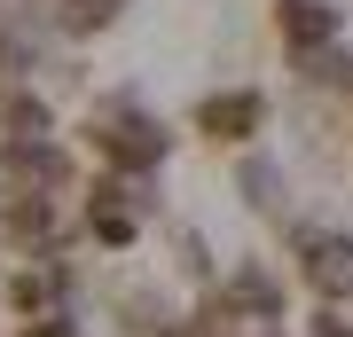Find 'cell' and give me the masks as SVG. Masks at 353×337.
Listing matches in <instances>:
<instances>
[{
    "label": "cell",
    "mask_w": 353,
    "mask_h": 337,
    "mask_svg": "<svg viewBox=\"0 0 353 337\" xmlns=\"http://www.w3.org/2000/svg\"><path fill=\"white\" fill-rule=\"evenodd\" d=\"M87 150H94L102 173H134V181H150L157 165H165V150H173V134H165V118H157L141 94L118 87V94L87 102Z\"/></svg>",
    "instance_id": "cell-1"
},
{
    "label": "cell",
    "mask_w": 353,
    "mask_h": 337,
    "mask_svg": "<svg viewBox=\"0 0 353 337\" xmlns=\"http://www.w3.org/2000/svg\"><path fill=\"white\" fill-rule=\"evenodd\" d=\"M141 220H150V181H134V173H94V188H87V227H94V243L126 251V243L141 236Z\"/></svg>",
    "instance_id": "cell-2"
},
{
    "label": "cell",
    "mask_w": 353,
    "mask_h": 337,
    "mask_svg": "<svg viewBox=\"0 0 353 337\" xmlns=\"http://www.w3.org/2000/svg\"><path fill=\"white\" fill-rule=\"evenodd\" d=\"M299 283L314 290L322 306H345L353 298V236L345 227H299Z\"/></svg>",
    "instance_id": "cell-3"
},
{
    "label": "cell",
    "mask_w": 353,
    "mask_h": 337,
    "mask_svg": "<svg viewBox=\"0 0 353 337\" xmlns=\"http://www.w3.org/2000/svg\"><path fill=\"white\" fill-rule=\"evenodd\" d=\"M196 134L204 141H228V150H243V141L267 134V94L259 87H212L196 102Z\"/></svg>",
    "instance_id": "cell-4"
},
{
    "label": "cell",
    "mask_w": 353,
    "mask_h": 337,
    "mask_svg": "<svg viewBox=\"0 0 353 337\" xmlns=\"http://www.w3.org/2000/svg\"><path fill=\"white\" fill-rule=\"evenodd\" d=\"M267 24H275V39L290 55H322V48H338L345 16H338V0H275Z\"/></svg>",
    "instance_id": "cell-5"
},
{
    "label": "cell",
    "mask_w": 353,
    "mask_h": 337,
    "mask_svg": "<svg viewBox=\"0 0 353 337\" xmlns=\"http://www.w3.org/2000/svg\"><path fill=\"white\" fill-rule=\"evenodd\" d=\"M0 141H55V110L48 94H32V79L0 87Z\"/></svg>",
    "instance_id": "cell-6"
},
{
    "label": "cell",
    "mask_w": 353,
    "mask_h": 337,
    "mask_svg": "<svg viewBox=\"0 0 353 337\" xmlns=\"http://www.w3.org/2000/svg\"><path fill=\"white\" fill-rule=\"evenodd\" d=\"M236 181H243V196H252L259 212H283V204H290V181L275 173V157H243V173H236Z\"/></svg>",
    "instance_id": "cell-7"
},
{
    "label": "cell",
    "mask_w": 353,
    "mask_h": 337,
    "mask_svg": "<svg viewBox=\"0 0 353 337\" xmlns=\"http://www.w3.org/2000/svg\"><path fill=\"white\" fill-rule=\"evenodd\" d=\"M306 337H353V314H345V306H322V314H314V329H306Z\"/></svg>",
    "instance_id": "cell-8"
},
{
    "label": "cell",
    "mask_w": 353,
    "mask_h": 337,
    "mask_svg": "<svg viewBox=\"0 0 353 337\" xmlns=\"http://www.w3.org/2000/svg\"><path fill=\"white\" fill-rule=\"evenodd\" d=\"M24 337H79L71 314H39V322H24Z\"/></svg>",
    "instance_id": "cell-9"
}]
</instances>
